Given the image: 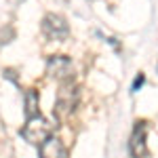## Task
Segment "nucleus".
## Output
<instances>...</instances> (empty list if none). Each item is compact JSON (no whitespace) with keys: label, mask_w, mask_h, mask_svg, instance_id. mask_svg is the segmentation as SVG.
<instances>
[{"label":"nucleus","mask_w":158,"mask_h":158,"mask_svg":"<svg viewBox=\"0 0 158 158\" xmlns=\"http://www.w3.org/2000/svg\"><path fill=\"white\" fill-rule=\"evenodd\" d=\"M44 34L49 38H55V40H61V38L68 36V23H65V19L59 17V15H47V19H44Z\"/></svg>","instance_id":"obj_4"},{"label":"nucleus","mask_w":158,"mask_h":158,"mask_svg":"<svg viewBox=\"0 0 158 158\" xmlns=\"http://www.w3.org/2000/svg\"><path fill=\"white\" fill-rule=\"evenodd\" d=\"M47 72L61 82H70L72 80V61L68 57H51L47 63Z\"/></svg>","instance_id":"obj_2"},{"label":"nucleus","mask_w":158,"mask_h":158,"mask_svg":"<svg viewBox=\"0 0 158 158\" xmlns=\"http://www.w3.org/2000/svg\"><path fill=\"white\" fill-rule=\"evenodd\" d=\"M51 135H53V124L49 120H44L40 114L27 118L23 129H21V137H23L27 143H32V146H40L42 141L49 139Z\"/></svg>","instance_id":"obj_1"},{"label":"nucleus","mask_w":158,"mask_h":158,"mask_svg":"<svg viewBox=\"0 0 158 158\" xmlns=\"http://www.w3.org/2000/svg\"><path fill=\"white\" fill-rule=\"evenodd\" d=\"M146 133H148V127L146 122H137L133 129V135H131V154L135 158H143L148 154V146H146Z\"/></svg>","instance_id":"obj_3"},{"label":"nucleus","mask_w":158,"mask_h":158,"mask_svg":"<svg viewBox=\"0 0 158 158\" xmlns=\"http://www.w3.org/2000/svg\"><path fill=\"white\" fill-rule=\"evenodd\" d=\"M141 85H143V74H139V76L135 78V82H133V91H137V89H139Z\"/></svg>","instance_id":"obj_7"},{"label":"nucleus","mask_w":158,"mask_h":158,"mask_svg":"<svg viewBox=\"0 0 158 158\" xmlns=\"http://www.w3.org/2000/svg\"><path fill=\"white\" fill-rule=\"evenodd\" d=\"M38 114V93L36 91H27L25 93V116L32 118Z\"/></svg>","instance_id":"obj_6"},{"label":"nucleus","mask_w":158,"mask_h":158,"mask_svg":"<svg viewBox=\"0 0 158 158\" xmlns=\"http://www.w3.org/2000/svg\"><path fill=\"white\" fill-rule=\"evenodd\" d=\"M40 158H68V150L57 137L51 135L47 141L40 143Z\"/></svg>","instance_id":"obj_5"}]
</instances>
